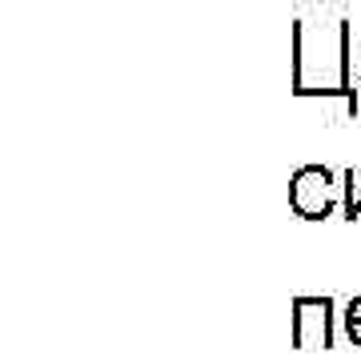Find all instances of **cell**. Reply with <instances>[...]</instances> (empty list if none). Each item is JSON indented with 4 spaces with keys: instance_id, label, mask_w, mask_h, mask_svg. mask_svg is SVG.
Masks as SVG:
<instances>
[{
    "instance_id": "cell-3",
    "label": "cell",
    "mask_w": 361,
    "mask_h": 361,
    "mask_svg": "<svg viewBox=\"0 0 361 361\" xmlns=\"http://www.w3.org/2000/svg\"><path fill=\"white\" fill-rule=\"evenodd\" d=\"M345 217H349V221L361 217V193H349V197H345Z\"/></svg>"
},
{
    "instance_id": "cell-4",
    "label": "cell",
    "mask_w": 361,
    "mask_h": 361,
    "mask_svg": "<svg viewBox=\"0 0 361 361\" xmlns=\"http://www.w3.org/2000/svg\"><path fill=\"white\" fill-rule=\"evenodd\" d=\"M345 329L353 337V345H361V317H345Z\"/></svg>"
},
{
    "instance_id": "cell-5",
    "label": "cell",
    "mask_w": 361,
    "mask_h": 361,
    "mask_svg": "<svg viewBox=\"0 0 361 361\" xmlns=\"http://www.w3.org/2000/svg\"><path fill=\"white\" fill-rule=\"evenodd\" d=\"M345 317H361V297H353V301H349V313Z\"/></svg>"
},
{
    "instance_id": "cell-2",
    "label": "cell",
    "mask_w": 361,
    "mask_h": 361,
    "mask_svg": "<svg viewBox=\"0 0 361 361\" xmlns=\"http://www.w3.org/2000/svg\"><path fill=\"white\" fill-rule=\"evenodd\" d=\"M293 345H334V301L329 297H293Z\"/></svg>"
},
{
    "instance_id": "cell-1",
    "label": "cell",
    "mask_w": 361,
    "mask_h": 361,
    "mask_svg": "<svg viewBox=\"0 0 361 361\" xmlns=\"http://www.w3.org/2000/svg\"><path fill=\"white\" fill-rule=\"evenodd\" d=\"M334 173L325 165H301L289 180V209L305 221H322L334 213Z\"/></svg>"
}]
</instances>
